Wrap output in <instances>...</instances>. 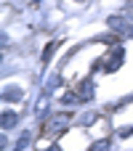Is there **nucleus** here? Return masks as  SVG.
Segmentation results:
<instances>
[{"label": "nucleus", "mask_w": 133, "mask_h": 151, "mask_svg": "<svg viewBox=\"0 0 133 151\" xmlns=\"http://www.w3.org/2000/svg\"><path fill=\"white\" fill-rule=\"evenodd\" d=\"M120 61H123V45H115V48H112V53H109L107 58H101V61H99V69L115 72V69L120 66Z\"/></svg>", "instance_id": "obj_1"}, {"label": "nucleus", "mask_w": 133, "mask_h": 151, "mask_svg": "<svg viewBox=\"0 0 133 151\" xmlns=\"http://www.w3.org/2000/svg\"><path fill=\"white\" fill-rule=\"evenodd\" d=\"M107 24H109L117 35L133 37V27H131V21H128V16H109V19H107Z\"/></svg>", "instance_id": "obj_2"}, {"label": "nucleus", "mask_w": 133, "mask_h": 151, "mask_svg": "<svg viewBox=\"0 0 133 151\" xmlns=\"http://www.w3.org/2000/svg\"><path fill=\"white\" fill-rule=\"evenodd\" d=\"M67 119H69L67 114H56L53 119H48V122H45V130H43V133H45L48 138H51V135H56V133H61V130L67 127Z\"/></svg>", "instance_id": "obj_3"}, {"label": "nucleus", "mask_w": 133, "mask_h": 151, "mask_svg": "<svg viewBox=\"0 0 133 151\" xmlns=\"http://www.w3.org/2000/svg\"><path fill=\"white\" fill-rule=\"evenodd\" d=\"M75 93L80 96V101H91V98H93V85H91L88 80H83V82H77Z\"/></svg>", "instance_id": "obj_4"}, {"label": "nucleus", "mask_w": 133, "mask_h": 151, "mask_svg": "<svg viewBox=\"0 0 133 151\" xmlns=\"http://www.w3.org/2000/svg\"><path fill=\"white\" fill-rule=\"evenodd\" d=\"M16 122H19V114L16 111H3V119H0V127L3 130H11Z\"/></svg>", "instance_id": "obj_5"}, {"label": "nucleus", "mask_w": 133, "mask_h": 151, "mask_svg": "<svg viewBox=\"0 0 133 151\" xmlns=\"http://www.w3.org/2000/svg\"><path fill=\"white\" fill-rule=\"evenodd\" d=\"M56 48H59V42H56V40H53V42H48V45H45V50H43V61H51V56L56 53Z\"/></svg>", "instance_id": "obj_6"}, {"label": "nucleus", "mask_w": 133, "mask_h": 151, "mask_svg": "<svg viewBox=\"0 0 133 151\" xmlns=\"http://www.w3.org/2000/svg\"><path fill=\"white\" fill-rule=\"evenodd\" d=\"M3 101H21V90H13V88H8V90L3 93Z\"/></svg>", "instance_id": "obj_7"}, {"label": "nucleus", "mask_w": 133, "mask_h": 151, "mask_svg": "<svg viewBox=\"0 0 133 151\" xmlns=\"http://www.w3.org/2000/svg\"><path fill=\"white\" fill-rule=\"evenodd\" d=\"M29 141H32V135H29V133H24V135L16 141V151H24L27 146H29Z\"/></svg>", "instance_id": "obj_8"}, {"label": "nucleus", "mask_w": 133, "mask_h": 151, "mask_svg": "<svg viewBox=\"0 0 133 151\" xmlns=\"http://www.w3.org/2000/svg\"><path fill=\"white\" fill-rule=\"evenodd\" d=\"M91 151H109V141H99V143H93Z\"/></svg>", "instance_id": "obj_9"}, {"label": "nucleus", "mask_w": 133, "mask_h": 151, "mask_svg": "<svg viewBox=\"0 0 133 151\" xmlns=\"http://www.w3.org/2000/svg\"><path fill=\"white\" fill-rule=\"evenodd\" d=\"M125 16H131V19H133V3H128V5H125Z\"/></svg>", "instance_id": "obj_10"}, {"label": "nucleus", "mask_w": 133, "mask_h": 151, "mask_svg": "<svg viewBox=\"0 0 133 151\" xmlns=\"http://www.w3.org/2000/svg\"><path fill=\"white\" fill-rule=\"evenodd\" d=\"M48 151H59V149H48Z\"/></svg>", "instance_id": "obj_11"}, {"label": "nucleus", "mask_w": 133, "mask_h": 151, "mask_svg": "<svg viewBox=\"0 0 133 151\" xmlns=\"http://www.w3.org/2000/svg\"><path fill=\"white\" fill-rule=\"evenodd\" d=\"M77 3H85V0H77Z\"/></svg>", "instance_id": "obj_12"}]
</instances>
